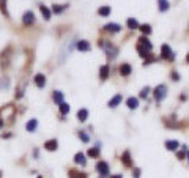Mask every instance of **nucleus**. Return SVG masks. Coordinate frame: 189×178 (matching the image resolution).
Listing matches in <instances>:
<instances>
[{"instance_id":"nucleus-1","label":"nucleus","mask_w":189,"mask_h":178,"mask_svg":"<svg viewBox=\"0 0 189 178\" xmlns=\"http://www.w3.org/2000/svg\"><path fill=\"white\" fill-rule=\"evenodd\" d=\"M153 95H154V99H156L158 103L164 101L165 96H167V85H165V84H159V85L153 90Z\"/></svg>"},{"instance_id":"nucleus-2","label":"nucleus","mask_w":189,"mask_h":178,"mask_svg":"<svg viewBox=\"0 0 189 178\" xmlns=\"http://www.w3.org/2000/svg\"><path fill=\"white\" fill-rule=\"evenodd\" d=\"M161 55L165 60H173L175 58V55H173V52H172V49H170L169 44H162L161 46Z\"/></svg>"},{"instance_id":"nucleus-3","label":"nucleus","mask_w":189,"mask_h":178,"mask_svg":"<svg viewBox=\"0 0 189 178\" xmlns=\"http://www.w3.org/2000/svg\"><path fill=\"white\" fill-rule=\"evenodd\" d=\"M96 170L100 172V175H101V176H107V175H109V172H111L109 164H107L106 161H100V162L96 164Z\"/></svg>"},{"instance_id":"nucleus-4","label":"nucleus","mask_w":189,"mask_h":178,"mask_svg":"<svg viewBox=\"0 0 189 178\" xmlns=\"http://www.w3.org/2000/svg\"><path fill=\"white\" fill-rule=\"evenodd\" d=\"M76 47H77L79 52H90L91 51V44L87 40H79L77 44H76Z\"/></svg>"},{"instance_id":"nucleus-5","label":"nucleus","mask_w":189,"mask_h":178,"mask_svg":"<svg viewBox=\"0 0 189 178\" xmlns=\"http://www.w3.org/2000/svg\"><path fill=\"white\" fill-rule=\"evenodd\" d=\"M35 22V14H33V11H25L24 14H22V24L24 25H32Z\"/></svg>"},{"instance_id":"nucleus-6","label":"nucleus","mask_w":189,"mask_h":178,"mask_svg":"<svg viewBox=\"0 0 189 178\" xmlns=\"http://www.w3.org/2000/svg\"><path fill=\"white\" fill-rule=\"evenodd\" d=\"M118 73H120L123 77H128V76L132 73V68H131V65H129V63H122V65H120V68H118Z\"/></svg>"},{"instance_id":"nucleus-7","label":"nucleus","mask_w":189,"mask_h":178,"mask_svg":"<svg viewBox=\"0 0 189 178\" xmlns=\"http://www.w3.org/2000/svg\"><path fill=\"white\" fill-rule=\"evenodd\" d=\"M104 30H106V32H112V33H118V32H122V25H120V24H115V22H111V24H106V25H104Z\"/></svg>"},{"instance_id":"nucleus-8","label":"nucleus","mask_w":189,"mask_h":178,"mask_svg":"<svg viewBox=\"0 0 189 178\" xmlns=\"http://www.w3.org/2000/svg\"><path fill=\"white\" fill-rule=\"evenodd\" d=\"M33 82H35V85L38 88H44V85H46V76L44 74H36L33 77Z\"/></svg>"},{"instance_id":"nucleus-9","label":"nucleus","mask_w":189,"mask_h":178,"mask_svg":"<svg viewBox=\"0 0 189 178\" xmlns=\"http://www.w3.org/2000/svg\"><path fill=\"white\" fill-rule=\"evenodd\" d=\"M122 101H123V96H122L120 93H117V95H115L114 98H111V99H109L107 106H109L111 109H114V107H117V106H118V104H120Z\"/></svg>"},{"instance_id":"nucleus-10","label":"nucleus","mask_w":189,"mask_h":178,"mask_svg":"<svg viewBox=\"0 0 189 178\" xmlns=\"http://www.w3.org/2000/svg\"><path fill=\"white\" fill-rule=\"evenodd\" d=\"M57 148H58V142L55 139H51L44 143V150H47V151H55Z\"/></svg>"},{"instance_id":"nucleus-11","label":"nucleus","mask_w":189,"mask_h":178,"mask_svg":"<svg viewBox=\"0 0 189 178\" xmlns=\"http://www.w3.org/2000/svg\"><path fill=\"white\" fill-rule=\"evenodd\" d=\"M52 98H54V103H55L57 106H60L62 103H65V98H63V93H62L60 90H55V92L52 93Z\"/></svg>"},{"instance_id":"nucleus-12","label":"nucleus","mask_w":189,"mask_h":178,"mask_svg":"<svg viewBox=\"0 0 189 178\" xmlns=\"http://www.w3.org/2000/svg\"><path fill=\"white\" fill-rule=\"evenodd\" d=\"M40 11H41V14H43V18H44L46 21L51 19V16H52V10H49V7H46V5H40Z\"/></svg>"},{"instance_id":"nucleus-13","label":"nucleus","mask_w":189,"mask_h":178,"mask_svg":"<svg viewBox=\"0 0 189 178\" xmlns=\"http://www.w3.org/2000/svg\"><path fill=\"white\" fill-rule=\"evenodd\" d=\"M109 73H111L109 65H103V66L100 68V79H101V81H106V79L109 77Z\"/></svg>"},{"instance_id":"nucleus-14","label":"nucleus","mask_w":189,"mask_h":178,"mask_svg":"<svg viewBox=\"0 0 189 178\" xmlns=\"http://www.w3.org/2000/svg\"><path fill=\"white\" fill-rule=\"evenodd\" d=\"M122 162H123L126 167H134V165H132V159H131L129 151H125V153L122 154Z\"/></svg>"},{"instance_id":"nucleus-15","label":"nucleus","mask_w":189,"mask_h":178,"mask_svg":"<svg viewBox=\"0 0 189 178\" xmlns=\"http://www.w3.org/2000/svg\"><path fill=\"white\" fill-rule=\"evenodd\" d=\"M126 106H128L129 109H132V110H134V109H137V107H139V99H137L136 96H131V98H128V99H126Z\"/></svg>"},{"instance_id":"nucleus-16","label":"nucleus","mask_w":189,"mask_h":178,"mask_svg":"<svg viewBox=\"0 0 189 178\" xmlns=\"http://www.w3.org/2000/svg\"><path fill=\"white\" fill-rule=\"evenodd\" d=\"M158 8L161 13H165L170 8V2H167V0H158Z\"/></svg>"},{"instance_id":"nucleus-17","label":"nucleus","mask_w":189,"mask_h":178,"mask_svg":"<svg viewBox=\"0 0 189 178\" xmlns=\"http://www.w3.org/2000/svg\"><path fill=\"white\" fill-rule=\"evenodd\" d=\"M126 24H128V29H131V30H136V29L140 27V24H139V21H137L136 18H129V19L126 21Z\"/></svg>"},{"instance_id":"nucleus-18","label":"nucleus","mask_w":189,"mask_h":178,"mask_svg":"<svg viewBox=\"0 0 189 178\" xmlns=\"http://www.w3.org/2000/svg\"><path fill=\"white\" fill-rule=\"evenodd\" d=\"M139 44H142L145 49H148V51H151L153 49V46H151V43L148 41V38L145 36V35H142L140 38H139Z\"/></svg>"},{"instance_id":"nucleus-19","label":"nucleus","mask_w":189,"mask_h":178,"mask_svg":"<svg viewBox=\"0 0 189 178\" xmlns=\"http://www.w3.org/2000/svg\"><path fill=\"white\" fill-rule=\"evenodd\" d=\"M68 8V5H52V14H62L65 10Z\"/></svg>"},{"instance_id":"nucleus-20","label":"nucleus","mask_w":189,"mask_h":178,"mask_svg":"<svg viewBox=\"0 0 189 178\" xmlns=\"http://www.w3.org/2000/svg\"><path fill=\"white\" fill-rule=\"evenodd\" d=\"M111 11H112V8H111V7H107V5H104V7H100V8H98V14H100V16H103V18L109 16V14H111Z\"/></svg>"},{"instance_id":"nucleus-21","label":"nucleus","mask_w":189,"mask_h":178,"mask_svg":"<svg viewBox=\"0 0 189 178\" xmlns=\"http://www.w3.org/2000/svg\"><path fill=\"white\" fill-rule=\"evenodd\" d=\"M36 126H38V120H36V118H32V120L27 123L25 129H27L29 132H33V131H36Z\"/></svg>"},{"instance_id":"nucleus-22","label":"nucleus","mask_w":189,"mask_h":178,"mask_svg":"<svg viewBox=\"0 0 189 178\" xmlns=\"http://www.w3.org/2000/svg\"><path fill=\"white\" fill-rule=\"evenodd\" d=\"M180 147V143L176 140H165V148L167 150H172V151H176Z\"/></svg>"},{"instance_id":"nucleus-23","label":"nucleus","mask_w":189,"mask_h":178,"mask_svg":"<svg viewBox=\"0 0 189 178\" xmlns=\"http://www.w3.org/2000/svg\"><path fill=\"white\" fill-rule=\"evenodd\" d=\"M74 162L76 164H80V165H85L87 164V159H85V156H84V153H76V156H74Z\"/></svg>"},{"instance_id":"nucleus-24","label":"nucleus","mask_w":189,"mask_h":178,"mask_svg":"<svg viewBox=\"0 0 189 178\" xmlns=\"http://www.w3.org/2000/svg\"><path fill=\"white\" fill-rule=\"evenodd\" d=\"M69 178H87V173H82L76 169H71L69 170Z\"/></svg>"},{"instance_id":"nucleus-25","label":"nucleus","mask_w":189,"mask_h":178,"mask_svg":"<svg viewBox=\"0 0 189 178\" xmlns=\"http://www.w3.org/2000/svg\"><path fill=\"white\" fill-rule=\"evenodd\" d=\"M87 118H88V110H87V109H80V110L77 112V120L84 123Z\"/></svg>"},{"instance_id":"nucleus-26","label":"nucleus","mask_w":189,"mask_h":178,"mask_svg":"<svg viewBox=\"0 0 189 178\" xmlns=\"http://www.w3.org/2000/svg\"><path fill=\"white\" fill-rule=\"evenodd\" d=\"M58 109H60V114H62V115H66V114L69 112V109H71V107H69V104H68V103H62V104L58 106Z\"/></svg>"},{"instance_id":"nucleus-27","label":"nucleus","mask_w":189,"mask_h":178,"mask_svg":"<svg viewBox=\"0 0 189 178\" xmlns=\"http://www.w3.org/2000/svg\"><path fill=\"white\" fill-rule=\"evenodd\" d=\"M87 154H88L90 158H98V156H100V148H94V147H93V148H90V150L87 151Z\"/></svg>"},{"instance_id":"nucleus-28","label":"nucleus","mask_w":189,"mask_h":178,"mask_svg":"<svg viewBox=\"0 0 189 178\" xmlns=\"http://www.w3.org/2000/svg\"><path fill=\"white\" fill-rule=\"evenodd\" d=\"M139 29H140V30H142V33H143V35H145V36H148V35H150V33H151V27H150V25H148V24H143V25H140V27H139Z\"/></svg>"},{"instance_id":"nucleus-29","label":"nucleus","mask_w":189,"mask_h":178,"mask_svg":"<svg viewBox=\"0 0 189 178\" xmlns=\"http://www.w3.org/2000/svg\"><path fill=\"white\" fill-rule=\"evenodd\" d=\"M79 139L82 140V142H90V137H88V134L85 132V131H79Z\"/></svg>"},{"instance_id":"nucleus-30","label":"nucleus","mask_w":189,"mask_h":178,"mask_svg":"<svg viewBox=\"0 0 189 178\" xmlns=\"http://www.w3.org/2000/svg\"><path fill=\"white\" fill-rule=\"evenodd\" d=\"M0 10H2V13H3V16H10V13H8V8L5 7V0H0Z\"/></svg>"},{"instance_id":"nucleus-31","label":"nucleus","mask_w":189,"mask_h":178,"mask_svg":"<svg viewBox=\"0 0 189 178\" xmlns=\"http://www.w3.org/2000/svg\"><path fill=\"white\" fill-rule=\"evenodd\" d=\"M150 95V87H145V88H142V92H140V98H147Z\"/></svg>"},{"instance_id":"nucleus-32","label":"nucleus","mask_w":189,"mask_h":178,"mask_svg":"<svg viewBox=\"0 0 189 178\" xmlns=\"http://www.w3.org/2000/svg\"><path fill=\"white\" fill-rule=\"evenodd\" d=\"M140 173H142V170H140L139 167H132V175H134V178H140Z\"/></svg>"},{"instance_id":"nucleus-33","label":"nucleus","mask_w":189,"mask_h":178,"mask_svg":"<svg viewBox=\"0 0 189 178\" xmlns=\"http://www.w3.org/2000/svg\"><path fill=\"white\" fill-rule=\"evenodd\" d=\"M184 150H186V147H183V151L176 153V158H178V159H184V156H186V153H187V151L184 153Z\"/></svg>"},{"instance_id":"nucleus-34","label":"nucleus","mask_w":189,"mask_h":178,"mask_svg":"<svg viewBox=\"0 0 189 178\" xmlns=\"http://www.w3.org/2000/svg\"><path fill=\"white\" fill-rule=\"evenodd\" d=\"M170 76H172V79H173L175 82H178V81H180V74H178L176 71H172V74H170Z\"/></svg>"},{"instance_id":"nucleus-35","label":"nucleus","mask_w":189,"mask_h":178,"mask_svg":"<svg viewBox=\"0 0 189 178\" xmlns=\"http://www.w3.org/2000/svg\"><path fill=\"white\" fill-rule=\"evenodd\" d=\"M3 126H5V121H3V118H2V117H0V129H2Z\"/></svg>"},{"instance_id":"nucleus-36","label":"nucleus","mask_w":189,"mask_h":178,"mask_svg":"<svg viewBox=\"0 0 189 178\" xmlns=\"http://www.w3.org/2000/svg\"><path fill=\"white\" fill-rule=\"evenodd\" d=\"M109 178H123L122 175H112V176H109Z\"/></svg>"},{"instance_id":"nucleus-37","label":"nucleus","mask_w":189,"mask_h":178,"mask_svg":"<svg viewBox=\"0 0 189 178\" xmlns=\"http://www.w3.org/2000/svg\"><path fill=\"white\" fill-rule=\"evenodd\" d=\"M186 62L189 63V52H187V55H186Z\"/></svg>"},{"instance_id":"nucleus-38","label":"nucleus","mask_w":189,"mask_h":178,"mask_svg":"<svg viewBox=\"0 0 189 178\" xmlns=\"http://www.w3.org/2000/svg\"><path fill=\"white\" fill-rule=\"evenodd\" d=\"M186 154H187V161H189V151H187V153H186Z\"/></svg>"},{"instance_id":"nucleus-39","label":"nucleus","mask_w":189,"mask_h":178,"mask_svg":"<svg viewBox=\"0 0 189 178\" xmlns=\"http://www.w3.org/2000/svg\"><path fill=\"white\" fill-rule=\"evenodd\" d=\"M0 178H2V172H0Z\"/></svg>"},{"instance_id":"nucleus-40","label":"nucleus","mask_w":189,"mask_h":178,"mask_svg":"<svg viewBox=\"0 0 189 178\" xmlns=\"http://www.w3.org/2000/svg\"><path fill=\"white\" fill-rule=\"evenodd\" d=\"M100 178H106V176H100Z\"/></svg>"},{"instance_id":"nucleus-41","label":"nucleus","mask_w":189,"mask_h":178,"mask_svg":"<svg viewBox=\"0 0 189 178\" xmlns=\"http://www.w3.org/2000/svg\"><path fill=\"white\" fill-rule=\"evenodd\" d=\"M38 178H43V176H38Z\"/></svg>"}]
</instances>
